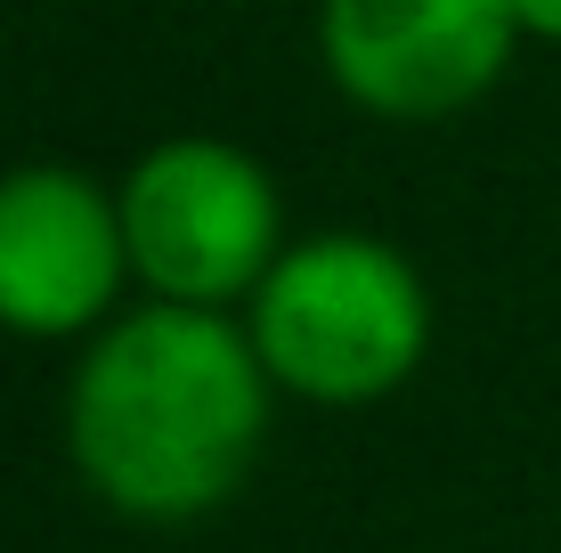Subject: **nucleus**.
Listing matches in <instances>:
<instances>
[{"label": "nucleus", "mask_w": 561, "mask_h": 553, "mask_svg": "<svg viewBox=\"0 0 561 553\" xmlns=\"http://www.w3.org/2000/svg\"><path fill=\"white\" fill-rule=\"evenodd\" d=\"M268 367L228 310H147L90 334L66 383V456L123 521L171 529L228 505L268 440Z\"/></svg>", "instance_id": "1"}, {"label": "nucleus", "mask_w": 561, "mask_h": 553, "mask_svg": "<svg viewBox=\"0 0 561 553\" xmlns=\"http://www.w3.org/2000/svg\"><path fill=\"white\" fill-rule=\"evenodd\" d=\"M513 25H520V42H553L561 49V0H513Z\"/></svg>", "instance_id": "6"}, {"label": "nucleus", "mask_w": 561, "mask_h": 553, "mask_svg": "<svg viewBox=\"0 0 561 553\" xmlns=\"http://www.w3.org/2000/svg\"><path fill=\"white\" fill-rule=\"evenodd\" d=\"M123 204L130 277L147 301L180 310H237L285 261V212L268 171L237 139H163L114 187Z\"/></svg>", "instance_id": "3"}, {"label": "nucleus", "mask_w": 561, "mask_h": 553, "mask_svg": "<svg viewBox=\"0 0 561 553\" xmlns=\"http://www.w3.org/2000/svg\"><path fill=\"white\" fill-rule=\"evenodd\" d=\"M130 285L123 204L73 163L0 171V326L25 342L99 334Z\"/></svg>", "instance_id": "5"}, {"label": "nucleus", "mask_w": 561, "mask_h": 553, "mask_svg": "<svg viewBox=\"0 0 561 553\" xmlns=\"http://www.w3.org/2000/svg\"><path fill=\"white\" fill-rule=\"evenodd\" d=\"M261 367L309 407H366L391 399L432 350V285L399 244L325 228L294 237L285 261L244 301Z\"/></svg>", "instance_id": "2"}, {"label": "nucleus", "mask_w": 561, "mask_h": 553, "mask_svg": "<svg viewBox=\"0 0 561 553\" xmlns=\"http://www.w3.org/2000/svg\"><path fill=\"white\" fill-rule=\"evenodd\" d=\"M334 90L391 123H439L505 82L520 25L513 0H318Z\"/></svg>", "instance_id": "4"}]
</instances>
